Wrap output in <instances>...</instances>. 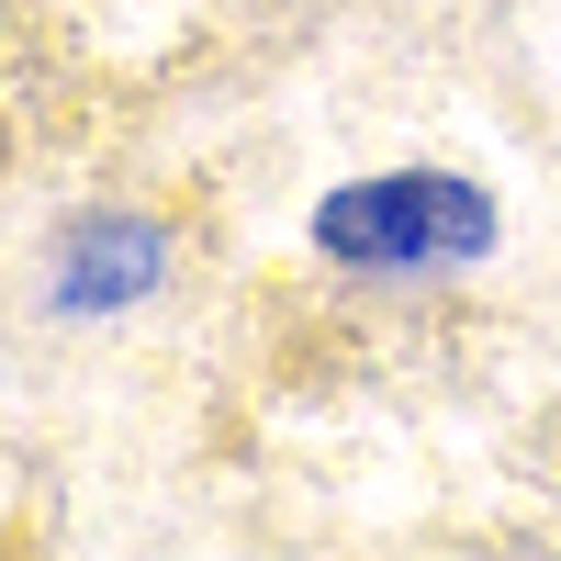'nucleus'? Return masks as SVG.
<instances>
[{"label":"nucleus","instance_id":"2","mask_svg":"<svg viewBox=\"0 0 561 561\" xmlns=\"http://www.w3.org/2000/svg\"><path fill=\"white\" fill-rule=\"evenodd\" d=\"M158 270H169V237H158V225H90V237L68 248V270H57V304H68V314H113V304L147 293Z\"/></svg>","mask_w":561,"mask_h":561},{"label":"nucleus","instance_id":"1","mask_svg":"<svg viewBox=\"0 0 561 561\" xmlns=\"http://www.w3.org/2000/svg\"><path fill=\"white\" fill-rule=\"evenodd\" d=\"M314 248H325V259H348V270L483 259V248H494V203L472 192V180L393 169V180H359V192H325V203H314Z\"/></svg>","mask_w":561,"mask_h":561}]
</instances>
